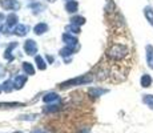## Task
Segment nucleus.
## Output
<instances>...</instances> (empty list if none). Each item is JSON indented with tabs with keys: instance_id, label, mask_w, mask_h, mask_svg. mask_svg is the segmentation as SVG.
I'll use <instances>...</instances> for the list:
<instances>
[{
	"instance_id": "obj_1",
	"label": "nucleus",
	"mask_w": 153,
	"mask_h": 133,
	"mask_svg": "<svg viewBox=\"0 0 153 133\" xmlns=\"http://www.w3.org/2000/svg\"><path fill=\"white\" fill-rule=\"evenodd\" d=\"M131 56V48L129 44L126 43L125 37L121 35H116L113 40H111L109 45L105 52V65H107L108 75H109V68L114 65L125 63Z\"/></svg>"
},
{
	"instance_id": "obj_2",
	"label": "nucleus",
	"mask_w": 153,
	"mask_h": 133,
	"mask_svg": "<svg viewBox=\"0 0 153 133\" xmlns=\"http://www.w3.org/2000/svg\"><path fill=\"white\" fill-rule=\"evenodd\" d=\"M93 80V76L91 75H84V76H79L76 79H72V80H68V81L63 82L60 85V88H68V87H75V85H83V84H88Z\"/></svg>"
},
{
	"instance_id": "obj_3",
	"label": "nucleus",
	"mask_w": 153,
	"mask_h": 133,
	"mask_svg": "<svg viewBox=\"0 0 153 133\" xmlns=\"http://www.w3.org/2000/svg\"><path fill=\"white\" fill-rule=\"evenodd\" d=\"M0 5H1L4 10H19L20 4L17 0H0Z\"/></svg>"
},
{
	"instance_id": "obj_4",
	"label": "nucleus",
	"mask_w": 153,
	"mask_h": 133,
	"mask_svg": "<svg viewBox=\"0 0 153 133\" xmlns=\"http://www.w3.org/2000/svg\"><path fill=\"white\" fill-rule=\"evenodd\" d=\"M24 51L27 55L29 56H33L35 53L37 52V45H36V43H35L33 40H27L24 43Z\"/></svg>"
},
{
	"instance_id": "obj_5",
	"label": "nucleus",
	"mask_w": 153,
	"mask_h": 133,
	"mask_svg": "<svg viewBox=\"0 0 153 133\" xmlns=\"http://www.w3.org/2000/svg\"><path fill=\"white\" fill-rule=\"evenodd\" d=\"M145 51H146V64L153 71V45L148 44L145 47Z\"/></svg>"
},
{
	"instance_id": "obj_6",
	"label": "nucleus",
	"mask_w": 153,
	"mask_h": 133,
	"mask_svg": "<svg viewBox=\"0 0 153 133\" xmlns=\"http://www.w3.org/2000/svg\"><path fill=\"white\" fill-rule=\"evenodd\" d=\"M25 81H27V76H22V75L16 76L13 80V88L15 89H22L24 87Z\"/></svg>"
},
{
	"instance_id": "obj_7",
	"label": "nucleus",
	"mask_w": 153,
	"mask_h": 133,
	"mask_svg": "<svg viewBox=\"0 0 153 133\" xmlns=\"http://www.w3.org/2000/svg\"><path fill=\"white\" fill-rule=\"evenodd\" d=\"M63 40L68 47H73L77 44V39H76L75 36H72V33H68V32L63 35Z\"/></svg>"
},
{
	"instance_id": "obj_8",
	"label": "nucleus",
	"mask_w": 153,
	"mask_h": 133,
	"mask_svg": "<svg viewBox=\"0 0 153 133\" xmlns=\"http://www.w3.org/2000/svg\"><path fill=\"white\" fill-rule=\"evenodd\" d=\"M107 92H108L107 89H102V88H96V87L89 88V91H88V93H89L92 97H100V96H102V94L107 93Z\"/></svg>"
},
{
	"instance_id": "obj_9",
	"label": "nucleus",
	"mask_w": 153,
	"mask_h": 133,
	"mask_svg": "<svg viewBox=\"0 0 153 133\" xmlns=\"http://www.w3.org/2000/svg\"><path fill=\"white\" fill-rule=\"evenodd\" d=\"M144 16H145V19L149 22V24L153 27V8L151 5H146V7L144 8Z\"/></svg>"
},
{
	"instance_id": "obj_10",
	"label": "nucleus",
	"mask_w": 153,
	"mask_h": 133,
	"mask_svg": "<svg viewBox=\"0 0 153 133\" xmlns=\"http://www.w3.org/2000/svg\"><path fill=\"white\" fill-rule=\"evenodd\" d=\"M152 77H151V75H143L141 76V79H140V85L143 88H149L152 85Z\"/></svg>"
},
{
	"instance_id": "obj_11",
	"label": "nucleus",
	"mask_w": 153,
	"mask_h": 133,
	"mask_svg": "<svg viewBox=\"0 0 153 133\" xmlns=\"http://www.w3.org/2000/svg\"><path fill=\"white\" fill-rule=\"evenodd\" d=\"M60 109H61V105H57V104L45 105L43 106V113H55V112H59Z\"/></svg>"
},
{
	"instance_id": "obj_12",
	"label": "nucleus",
	"mask_w": 153,
	"mask_h": 133,
	"mask_svg": "<svg viewBox=\"0 0 153 133\" xmlns=\"http://www.w3.org/2000/svg\"><path fill=\"white\" fill-rule=\"evenodd\" d=\"M28 27L24 25V24H19L15 27V35H17V36H25L28 32Z\"/></svg>"
},
{
	"instance_id": "obj_13",
	"label": "nucleus",
	"mask_w": 153,
	"mask_h": 133,
	"mask_svg": "<svg viewBox=\"0 0 153 133\" xmlns=\"http://www.w3.org/2000/svg\"><path fill=\"white\" fill-rule=\"evenodd\" d=\"M59 100V94L57 93H55V92H51V93H47L45 96L43 97V101L44 103H53V101H57Z\"/></svg>"
},
{
	"instance_id": "obj_14",
	"label": "nucleus",
	"mask_w": 153,
	"mask_h": 133,
	"mask_svg": "<svg viewBox=\"0 0 153 133\" xmlns=\"http://www.w3.org/2000/svg\"><path fill=\"white\" fill-rule=\"evenodd\" d=\"M47 31H48V25H47L45 23H40V24H37L33 28V32L36 35H43V33H45Z\"/></svg>"
},
{
	"instance_id": "obj_15",
	"label": "nucleus",
	"mask_w": 153,
	"mask_h": 133,
	"mask_svg": "<svg viewBox=\"0 0 153 133\" xmlns=\"http://www.w3.org/2000/svg\"><path fill=\"white\" fill-rule=\"evenodd\" d=\"M77 7H79V4L75 0H71V1H68L65 4V10H67V12H69V13H75L76 11H77Z\"/></svg>"
},
{
	"instance_id": "obj_16",
	"label": "nucleus",
	"mask_w": 153,
	"mask_h": 133,
	"mask_svg": "<svg viewBox=\"0 0 153 133\" xmlns=\"http://www.w3.org/2000/svg\"><path fill=\"white\" fill-rule=\"evenodd\" d=\"M143 103L146 106H149L151 109H153V94H144L143 96Z\"/></svg>"
},
{
	"instance_id": "obj_17",
	"label": "nucleus",
	"mask_w": 153,
	"mask_h": 133,
	"mask_svg": "<svg viewBox=\"0 0 153 133\" xmlns=\"http://www.w3.org/2000/svg\"><path fill=\"white\" fill-rule=\"evenodd\" d=\"M23 71H24L27 75H35V69L31 63H23Z\"/></svg>"
},
{
	"instance_id": "obj_18",
	"label": "nucleus",
	"mask_w": 153,
	"mask_h": 133,
	"mask_svg": "<svg viewBox=\"0 0 153 133\" xmlns=\"http://www.w3.org/2000/svg\"><path fill=\"white\" fill-rule=\"evenodd\" d=\"M3 87V91H4V92H11V91L12 89H15L13 88V81H11V80H7V81H4V84L1 85Z\"/></svg>"
},
{
	"instance_id": "obj_19",
	"label": "nucleus",
	"mask_w": 153,
	"mask_h": 133,
	"mask_svg": "<svg viewBox=\"0 0 153 133\" xmlns=\"http://www.w3.org/2000/svg\"><path fill=\"white\" fill-rule=\"evenodd\" d=\"M36 64H37V68H39L40 71H44L47 68V64H45V61H44V59L42 57V56H36Z\"/></svg>"
},
{
	"instance_id": "obj_20",
	"label": "nucleus",
	"mask_w": 153,
	"mask_h": 133,
	"mask_svg": "<svg viewBox=\"0 0 153 133\" xmlns=\"http://www.w3.org/2000/svg\"><path fill=\"white\" fill-rule=\"evenodd\" d=\"M71 23L75 25H83L85 23V19L83 16H73L72 19H71Z\"/></svg>"
},
{
	"instance_id": "obj_21",
	"label": "nucleus",
	"mask_w": 153,
	"mask_h": 133,
	"mask_svg": "<svg viewBox=\"0 0 153 133\" xmlns=\"http://www.w3.org/2000/svg\"><path fill=\"white\" fill-rule=\"evenodd\" d=\"M19 22V19H17V16L15 13H11V15H8V17H7V24L10 25V27H12L15 25L16 23Z\"/></svg>"
},
{
	"instance_id": "obj_22",
	"label": "nucleus",
	"mask_w": 153,
	"mask_h": 133,
	"mask_svg": "<svg viewBox=\"0 0 153 133\" xmlns=\"http://www.w3.org/2000/svg\"><path fill=\"white\" fill-rule=\"evenodd\" d=\"M65 31L68 32V33H80V28H79V25H75V24L67 25Z\"/></svg>"
},
{
	"instance_id": "obj_23",
	"label": "nucleus",
	"mask_w": 153,
	"mask_h": 133,
	"mask_svg": "<svg viewBox=\"0 0 153 133\" xmlns=\"http://www.w3.org/2000/svg\"><path fill=\"white\" fill-rule=\"evenodd\" d=\"M15 47H16V43H12V44H11V45H10V48H7V49H5V52H4V57L5 59H8V60H12V55H11V52H12V49L15 48Z\"/></svg>"
},
{
	"instance_id": "obj_24",
	"label": "nucleus",
	"mask_w": 153,
	"mask_h": 133,
	"mask_svg": "<svg viewBox=\"0 0 153 133\" xmlns=\"http://www.w3.org/2000/svg\"><path fill=\"white\" fill-rule=\"evenodd\" d=\"M72 53H73L72 47H68V45H67L65 48H63V49L60 51V56H63V57H67V56L72 55Z\"/></svg>"
},
{
	"instance_id": "obj_25",
	"label": "nucleus",
	"mask_w": 153,
	"mask_h": 133,
	"mask_svg": "<svg viewBox=\"0 0 153 133\" xmlns=\"http://www.w3.org/2000/svg\"><path fill=\"white\" fill-rule=\"evenodd\" d=\"M36 119V114H22L17 117V120H23V121H32Z\"/></svg>"
},
{
	"instance_id": "obj_26",
	"label": "nucleus",
	"mask_w": 153,
	"mask_h": 133,
	"mask_svg": "<svg viewBox=\"0 0 153 133\" xmlns=\"http://www.w3.org/2000/svg\"><path fill=\"white\" fill-rule=\"evenodd\" d=\"M31 8L32 10H43V5L42 4H39V3H36V4H31Z\"/></svg>"
},
{
	"instance_id": "obj_27",
	"label": "nucleus",
	"mask_w": 153,
	"mask_h": 133,
	"mask_svg": "<svg viewBox=\"0 0 153 133\" xmlns=\"http://www.w3.org/2000/svg\"><path fill=\"white\" fill-rule=\"evenodd\" d=\"M31 133H48V132L43 131V129H35V131H32Z\"/></svg>"
},
{
	"instance_id": "obj_28",
	"label": "nucleus",
	"mask_w": 153,
	"mask_h": 133,
	"mask_svg": "<svg viewBox=\"0 0 153 133\" xmlns=\"http://www.w3.org/2000/svg\"><path fill=\"white\" fill-rule=\"evenodd\" d=\"M47 60H48V63H53V57L52 56H47Z\"/></svg>"
},
{
	"instance_id": "obj_29",
	"label": "nucleus",
	"mask_w": 153,
	"mask_h": 133,
	"mask_svg": "<svg viewBox=\"0 0 153 133\" xmlns=\"http://www.w3.org/2000/svg\"><path fill=\"white\" fill-rule=\"evenodd\" d=\"M79 133H91V132H89V129H81Z\"/></svg>"
},
{
	"instance_id": "obj_30",
	"label": "nucleus",
	"mask_w": 153,
	"mask_h": 133,
	"mask_svg": "<svg viewBox=\"0 0 153 133\" xmlns=\"http://www.w3.org/2000/svg\"><path fill=\"white\" fill-rule=\"evenodd\" d=\"M1 91H3V87H1V85H0V93H1Z\"/></svg>"
},
{
	"instance_id": "obj_31",
	"label": "nucleus",
	"mask_w": 153,
	"mask_h": 133,
	"mask_svg": "<svg viewBox=\"0 0 153 133\" xmlns=\"http://www.w3.org/2000/svg\"><path fill=\"white\" fill-rule=\"evenodd\" d=\"M48 1H51V3H53V1H56V0H48Z\"/></svg>"
},
{
	"instance_id": "obj_32",
	"label": "nucleus",
	"mask_w": 153,
	"mask_h": 133,
	"mask_svg": "<svg viewBox=\"0 0 153 133\" xmlns=\"http://www.w3.org/2000/svg\"><path fill=\"white\" fill-rule=\"evenodd\" d=\"M13 133H23V132H19V131H17V132H13Z\"/></svg>"
},
{
	"instance_id": "obj_33",
	"label": "nucleus",
	"mask_w": 153,
	"mask_h": 133,
	"mask_svg": "<svg viewBox=\"0 0 153 133\" xmlns=\"http://www.w3.org/2000/svg\"><path fill=\"white\" fill-rule=\"evenodd\" d=\"M69 1H71V0H69Z\"/></svg>"
}]
</instances>
